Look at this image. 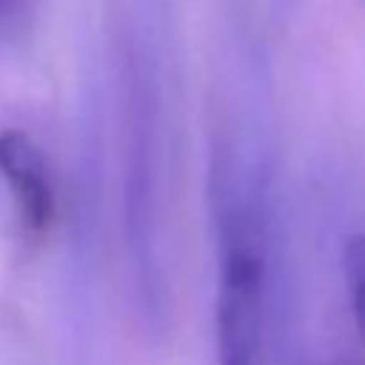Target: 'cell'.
<instances>
[{
	"label": "cell",
	"instance_id": "obj_1",
	"mask_svg": "<svg viewBox=\"0 0 365 365\" xmlns=\"http://www.w3.org/2000/svg\"><path fill=\"white\" fill-rule=\"evenodd\" d=\"M220 271H217V365H257L262 339L265 257L254 214L228 200L220 205Z\"/></svg>",
	"mask_w": 365,
	"mask_h": 365
},
{
	"label": "cell",
	"instance_id": "obj_2",
	"mask_svg": "<svg viewBox=\"0 0 365 365\" xmlns=\"http://www.w3.org/2000/svg\"><path fill=\"white\" fill-rule=\"evenodd\" d=\"M0 180L14 197L17 214L31 234L51 228L57 217V194L40 145L20 128L0 131Z\"/></svg>",
	"mask_w": 365,
	"mask_h": 365
},
{
	"label": "cell",
	"instance_id": "obj_3",
	"mask_svg": "<svg viewBox=\"0 0 365 365\" xmlns=\"http://www.w3.org/2000/svg\"><path fill=\"white\" fill-rule=\"evenodd\" d=\"M342 265H345V285H348L354 325L359 331V339L365 342V234L348 240Z\"/></svg>",
	"mask_w": 365,
	"mask_h": 365
},
{
	"label": "cell",
	"instance_id": "obj_4",
	"mask_svg": "<svg viewBox=\"0 0 365 365\" xmlns=\"http://www.w3.org/2000/svg\"><path fill=\"white\" fill-rule=\"evenodd\" d=\"M9 6H11V0H0V20H3V14L9 11Z\"/></svg>",
	"mask_w": 365,
	"mask_h": 365
}]
</instances>
